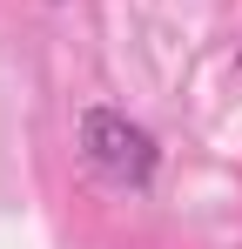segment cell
Here are the masks:
<instances>
[{"instance_id": "obj_1", "label": "cell", "mask_w": 242, "mask_h": 249, "mask_svg": "<svg viewBox=\"0 0 242 249\" xmlns=\"http://www.w3.org/2000/svg\"><path fill=\"white\" fill-rule=\"evenodd\" d=\"M81 155L115 189H148L155 182V135L141 122H128L121 108H87L81 115Z\"/></svg>"}]
</instances>
